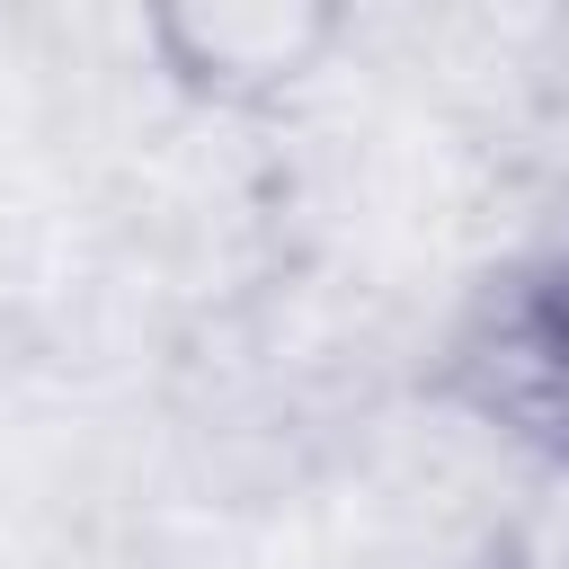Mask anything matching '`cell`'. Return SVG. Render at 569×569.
Masks as SVG:
<instances>
[{
	"label": "cell",
	"instance_id": "cell-1",
	"mask_svg": "<svg viewBox=\"0 0 569 569\" xmlns=\"http://www.w3.org/2000/svg\"><path fill=\"white\" fill-rule=\"evenodd\" d=\"M427 400L569 489V213L471 276L436 329Z\"/></svg>",
	"mask_w": 569,
	"mask_h": 569
},
{
	"label": "cell",
	"instance_id": "cell-2",
	"mask_svg": "<svg viewBox=\"0 0 569 569\" xmlns=\"http://www.w3.org/2000/svg\"><path fill=\"white\" fill-rule=\"evenodd\" d=\"M560 498H569V489H560ZM525 569H569V516H560V525H542V542L525 551Z\"/></svg>",
	"mask_w": 569,
	"mask_h": 569
}]
</instances>
